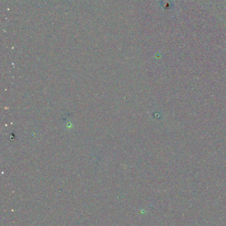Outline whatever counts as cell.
Listing matches in <instances>:
<instances>
[]
</instances>
